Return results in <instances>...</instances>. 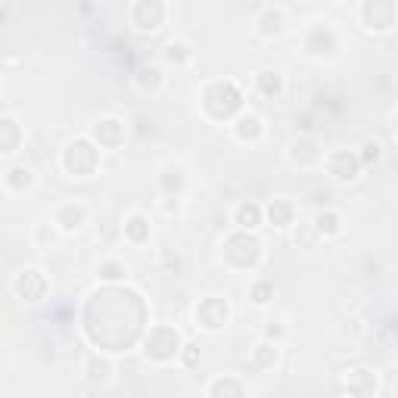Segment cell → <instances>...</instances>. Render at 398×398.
<instances>
[{"mask_svg":"<svg viewBox=\"0 0 398 398\" xmlns=\"http://www.w3.org/2000/svg\"><path fill=\"white\" fill-rule=\"evenodd\" d=\"M327 168H330V175H333L336 181H355V178L361 175L364 162H361V156L349 153V149H340V153H333L327 159Z\"/></svg>","mask_w":398,"mask_h":398,"instance_id":"cell-5","label":"cell"},{"mask_svg":"<svg viewBox=\"0 0 398 398\" xmlns=\"http://www.w3.org/2000/svg\"><path fill=\"white\" fill-rule=\"evenodd\" d=\"M131 16V25L144 35H153L165 25V16H168V6L159 4V0H137V4L128 10Z\"/></svg>","mask_w":398,"mask_h":398,"instance_id":"cell-1","label":"cell"},{"mask_svg":"<svg viewBox=\"0 0 398 398\" xmlns=\"http://www.w3.org/2000/svg\"><path fill=\"white\" fill-rule=\"evenodd\" d=\"M314 228H318V234L324 237H340L342 234V218L336 212H321L314 218Z\"/></svg>","mask_w":398,"mask_h":398,"instance_id":"cell-19","label":"cell"},{"mask_svg":"<svg viewBox=\"0 0 398 398\" xmlns=\"http://www.w3.org/2000/svg\"><path fill=\"white\" fill-rule=\"evenodd\" d=\"M255 28L261 37H280L287 32V10L283 6H265L261 16L255 19Z\"/></svg>","mask_w":398,"mask_h":398,"instance_id":"cell-8","label":"cell"},{"mask_svg":"<svg viewBox=\"0 0 398 398\" xmlns=\"http://www.w3.org/2000/svg\"><path fill=\"white\" fill-rule=\"evenodd\" d=\"M193 349H197V345H187V355H184V364L187 367H193V361H197V352H193Z\"/></svg>","mask_w":398,"mask_h":398,"instance_id":"cell-26","label":"cell"},{"mask_svg":"<svg viewBox=\"0 0 398 398\" xmlns=\"http://www.w3.org/2000/svg\"><path fill=\"white\" fill-rule=\"evenodd\" d=\"M125 237L131 240V243H144V240L149 237V221L144 215H131L125 221Z\"/></svg>","mask_w":398,"mask_h":398,"instance_id":"cell-20","label":"cell"},{"mask_svg":"<svg viewBox=\"0 0 398 398\" xmlns=\"http://www.w3.org/2000/svg\"><path fill=\"white\" fill-rule=\"evenodd\" d=\"M91 137H94L100 147L112 149V147H118V144L125 140V125L118 122V118H100V122L91 128Z\"/></svg>","mask_w":398,"mask_h":398,"instance_id":"cell-9","label":"cell"},{"mask_svg":"<svg viewBox=\"0 0 398 398\" xmlns=\"http://www.w3.org/2000/svg\"><path fill=\"white\" fill-rule=\"evenodd\" d=\"M261 218H265V209L259 202H240L234 209V221L240 230H255L261 224Z\"/></svg>","mask_w":398,"mask_h":398,"instance_id":"cell-12","label":"cell"},{"mask_svg":"<svg viewBox=\"0 0 398 398\" xmlns=\"http://www.w3.org/2000/svg\"><path fill=\"white\" fill-rule=\"evenodd\" d=\"M268 218H271L274 228H290L292 218H296V206H292L290 199H274L271 206H268Z\"/></svg>","mask_w":398,"mask_h":398,"instance_id":"cell-16","label":"cell"},{"mask_svg":"<svg viewBox=\"0 0 398 398\" xmlns=\"http://www.w3.org/2000/svg\"><path fill=\"white\" fill-rule=\"evenodd\" d=\"M137 85L140 91H159L162 87V72L156 66H140L137 69Z\"/></svg>","mask_w":398,"mask_h":398,"instance_id":"cell-21","label":"cell"},{"mask_svg":"<svg viewBox=\"0 0 398 398\" xmlns=\"http://www.w3.org/2000/svg\"><path fill=\"white\" fill-rule=\"evenodd\" d=\"M249 299H252V305L265 308V305L274 299V283H268V280H255V283H252V290H249Z\"/></svg>","mask_w":398,"mask_h":398,"instance_id":"cell-22","label":"cell"},{"mask_svg":"<svg viewBox=\"0 0 398 398\" xmlns=\"http://www.w3.org/2000/svg\"><path fill=\"white\" fill-rule=\"evenodd\" d=\"M280 361V349L271 342H259L252 349V367L255 371H271V367Z\"/></svg>","mask_w":398,"mask_h":398,"instance_id":"cell-14","label":"cell"},{"mask_svg":"<svg viewBox=\"0 0 398 398\" xmlns=\"http://www.w3.org/2000/svg\"><path fill=\"white\" fill-rule=\"evenodd\" d=\"M259 91L265 97H280L283 94V75L277 69H265L259 72Z\"/></svg>","mask_w":398,"mask_h":398,"instance_id":"cell-18","label":"cell"},{"mask_svg":"<svg viewBox=\"0 0 398 398\" xmlns=\"http://www.w3.org/2000/svg\"><path fill=\"white\" fill-rule=\"evenodd\" d=\"M47 277H44L41 268H22V271L13 277V292L22 299V302H41L47 296Z\"/></svg>","mask_w":398,"mask_h":398,"instance_id":"cell-3","label":"cell"},{"mask_svg":"<svg viewBox=\"0 0 398 398\" xmlns=\"http://www.w3.org/2000/svg\"><path fill=\"white\" fill-rule=\"evenodd\" d=\"M361 149H364V153H361V162H364V165H371V162L380 159V144H377V140H367Z\"/></svg>","mask_w":398,"mask_h":398,"instance_id":"cell-25","label":"cell"},{"mask_svg":"<svg viewBox=\"0 0 398 398\" xmlns=\"http://www.w3.org/2000/svg\"><path fill=\"white\" fill-rule=\"evenodd\" d=\"M122 274H125V265H122V261H106V265L100 268V277H103V280H118Z\"/></svg>","mask_w":398,"mask_h":398,"instance_id":"cell-24","label":"cell"},{"mask_svg":"<svg viewBox=\"0 0 398 398\" xmlns=\"http://www.w3.org/2000/svg\"><path fill=\"white\" fill-rule=\"evenodd\" d=\"M4 187L10 193L32 190V187H35V168H32V165H25V162L10 165V168H6V175H4Z\"/></svg>","mask_w":398,"mask_h":398,"instance_id":"cell-10","label":"cell"},{"mask_svg":"<svg viewBox=\"0 0 398 398\" xmlns=\"http://www.w3.org/2000/svg\"><path fill=\"white\" fill-rule=\"evenodd\" d=\"M162 187L168 190V197H171V190L181 193V187H184V171L175 168V165H168V168L162 171Z\"/></svg>","mask_w":398,"mask_h":398,"instance_id":"cell-23","label":"cell"},{"mask_svg":"<svg viewBox=\"0 0 398 398\" xmlns=\"http://www.w3.org/2000/svg\"><path fill=\"white\" fill-rule=\"evenodd\" d=\"M228 318H230V308H228L224 299H218V296H209L206 302L197 308V321L206 330H221L224 324H228Z\"/></svg>","mask_w":398,"mask_h":398,"instance_id":"cell-6","label":"cell"},{"mask_svg":"<svg viewBox=\"0 0 398 398\" xmlns=\"http://www.w3.org/2000/svg\"><path fill=\"white\" fill-rule=\"evenodd\" d=\"M162 59L171 66H187L193 59V50L187 41H181V37H171V41H165V47H162Z\"/></svg>","mask_w":398,"mask_h":398,"instance_id":"cell-13","label":"cell"},{"mask_svg":"<svg viewBox=\"0 0 398 398\" xmlns=\"http://www.w3.org/2000/svg\"><path fill=\"white\" fill-rule=\"evenodd\" d=\"M261 131H265V128H261V118L252 116V112L240 116L237 125H234V134H237V137H240V140H252V144L261 137Z\"/></svg>","mask_w":398,"mask_h":398,"instance_id":"cell-15","label":"cell"},{"mask_svg":"<svg viewBox=\"0 0 398 398\" xmlns=\"http://www.w3.org/2000/svg\"><path fill=\"white\" fill-rule=\"evenodd\" d=\"M97 165V149L94 144H87V140H78V144H69L63 153V168L69 171L72 178H91Z\"/></svg>","mask_w":398,"mask_h":398,"instance_id":"cell-2","label":"cell"},{"mask_svg":"<svg viewBox=\"0 0 398 398\" xmlns=\"http://www.w3.org/2000/svg\"><path fill=\"white\" fill-rule=\"evenodd\" d=\"M85 221H87V209L81 206V202H63V206H56V212H54V224L63 234H75V230H81L85 228Z\"/></svg>","mask_w":398,"mask_h":398,"instance_id":"cell-7","label":"cell"},{"mask_svg":"<svg viewBox=\"0 0 398 398\" xmlns=\"http://www.w3.org/2000/svg\"><path fill=\"white\" fill-rule=\"evenodd\" d=\"M22 144V128L13 116H4L0 118V153L4 156H13Z\"/></svg>","mask_w":398,"mask_h":398,"instance_id":"cell-11","label":"cell"},{"mask_svg":"<svg viewBox=\"0 0 398 398\" xmlns=\"http://www.w3.org/2000/svg\"><path fill=\"white\" fill-rule=\"evenodd\" d=\"M361 22L367 32H389L395 25L398 6L395 4H383V0H373V4H361Z\"/></svg>","mask_w":398,"mask_h":398,"instance_id":"cell-4","label":"cell"},{"mask_svg":"<svg viewBox=\"0 0 398 398\" xmlns=\"http://www.w3.org/2000/svg\"><path fill=\"white\" fill-rule=\"evenodd\" d=\"M56 224L54 221H37L35 224V230H32V243L37 246V249H50V246H54V240H56Z\"/></svg>","mask_w":398,"mask_h":398,"instance_id":"cell-17","label":"cell"}]
</instances>
